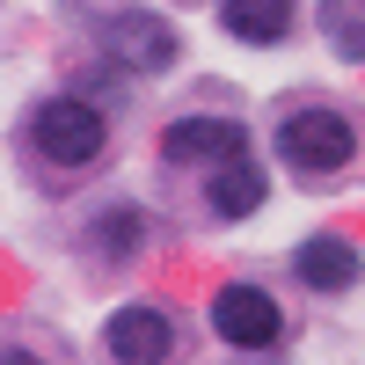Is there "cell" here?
Returning a JSON list of instances; mask_svg holds the SVG:
<instances>
[{"label": "cell", "instance_id": "obj_1", "mask_svg": "<svg viewBox=\"0 0 365 365\" xmlns=\"http://www.w3.org/2000/svg\"><path fill=\"white\" fill-rule=\"evenodd\" d=\"M29 139H37L44 161H58V168H88V161L103 154V117L88 110V103H73V96H51L37 117H29Z\"/></svg>", "mask_w": 365, "mask_h": 365}, {"label": "cell", "instance_id": "obj_2", "mask_svg": "<svg viewBox=\"0 0 365 365\" xmlns=\"http://www.w3.org/2000/svg\"><path fill=\"white\" fill-rule=\"evenodd\" d=\"M278 154L299 161V168H314V175H329V168H344L358 154V132H351V117H336V110H292L278 125Z\"/></svg>", "mask_w": 365, "mask_h": 365}, {"label": "cell", "instance_id": "obj_3", "mask_svg": "<svg viewBox=\"0 0 365 365\" xmlns=\"http://www.w3.org/2000/svg\"><path fill=\"white\" fill-rule=\"evenodd\" d=\"M212 329L234 344V351H270L285 336V314H278V299L256 292V285H227L220 299H212Z\"/></svg>", "mask_w": 365, "mask_h": 365}, {"label": "cell", "instance_id": "obj_4", "mask_svg": "<svg viewBox=\"0 0 365 365\" xmlns=\"http://www.w3.org/2000/svg\"><path fill=\"white\" fill-rule=\"evenodd\" d=\"M103 51L132 73H161L175 58V29L161 15H117V22H103Z\"/></svg>", "mask_w": 365, "mask_h": 365}, {"label": "cell", "instance_id": "obj_5", "mask_svg": "<svg viewBox=\"0 0 365 365\" xmlns=\"http://www.w3.org/2000/svg\"><path fill=\"white\" fill-rule=\"evenodd\" d=\"M103 344H110L117 365H161V358L175 351V329H168V314H154V307H117L110 329H103Z\"/></svg>", "mask_w": 365, "mask_h": 365}, {"label": "cell", "instance_id": "obj_6", "mask_svg": "<svg viewBox=\"0 0 365 365\" xmlns=\"http://www.w3.org/2000/svg\"><path fill=\"white\" fill-rule=\"evenodd\" d=\"M161 154L168 161H241L249 154V132L227 125V117H182V125L161 132Z\"/></svg>", "mask_w": 365, "mask_h": 365}, {"label": "cell", "instance_id": "obj_7", "mask_svg": "<svg viewBox=\"0 0 365 365\" xmlns=\"http://www.w3.org/2000/svg\"><path fill=\"white\" fill-rule=\"evenodd\" d=\"M292 270H299L314 292H344V285L358 278V249H351V241H336V234H314V241H299Z\"/></svg>", "mask_w": 365, "mask_h": 365}, {"label": "cell", "instance_id": "obj_8", "mask_svg": "<svg viewBox=\"0 0 365 365\" xmlns=\"http://www.w3.org/2000/svg\"><path fill=\"white\" fill-rule=\"evenodd\" d=\"M220 22L234 29L241 44H278L285 29H292V0H227Z\"/></svg>", "mask_w": 365, "mask_h": 365}, {"label": "cell", "instance_id": "obj_9", "mask_svg": "<svg viewBox=\"0 0 365 365\" xmlns=\"http://www.w3.org/2000/svg\"><path fill=\"white\" fill-rule=\"evenodd\" d=\"M256 205H263V175L249 161H227L212 175V212H220V220H241V212H256Z\"/></svg>", "mask_w": 365, "mask_h": 365}, {"label": "cell", "instance_id": "obj_10", "mask_svg": "<svg viewBox=\"0 0 365 365\" xmlns=\"http://www.w3.org/2000/svg\"><path fill=\"white\" fill-rule=\"evenodd\" d=\"M322 29L344 58H365V0H322Z\"/></svg>", "mask_w": 365, "mask_h": 365}, {"label": "cell", "instance_id": "obj_11", "mask_svg": "<svg viewBox=\"0 0 365 365\" xmlns=\"http://www.w3.org/2000/svg\"><path fill=\"white\" fill-rule=\"evenodd\" d=\"M96 249H103V256H132V249H139V212H103Z\"/></svg>", "mask_w": 365, "mask_h": 365}, {"label": "cell", "instance_id": "obj_12", "mask_svg": "<svg viewBox=\"0 0 365 365\" xmlns=\"http://www.w3.org/2000/svg\"><path fill=\"white\" fill-rule=\"evenodd\" d=\"M0 365H37V358H29V351H22V344H15V351H8V358H0Z\"/></svg>", "mask_w": 365, "mask_h": 365}]
</instances>
